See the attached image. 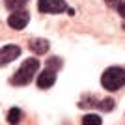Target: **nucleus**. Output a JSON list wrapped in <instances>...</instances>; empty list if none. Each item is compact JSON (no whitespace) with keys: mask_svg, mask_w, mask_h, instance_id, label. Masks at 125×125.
Here are the masks:
<instances>
[{"mask_svg":"<svg viewBox=\"0 0 125 125\" xmlns=\"http://www.w3.org/2000/svg\"><path fill=\"white\" fill-rule=\"evenodd\" d=\"M101 123H103V120L97 114H86L82 118V125H101Z\"/></svg>","mask_w":125,"mask_h":125,"instance_id":"obj_10","label":"nucleus"},{"mask_svg":"<svg viewBox=\"0 0 125 125\" xmlns=\"http://www.w3.org/2000/svg\"><path fill=\"white\" fill-rule=\"evenodd\" d=\"M28 21H30L28 11H21V10L13 11V13L8 17V24H10V28H13V30H22V28H26Z\"/></svg>","mask_w":125,"mask_h":125,"instance_id":"obj_5","label":"nucleus"},{"mask_svg":"<svg viewBox=\"0 0 125 125\" xmlns=\"http://www.w3.org/2000/svg\"><path fill=\"white\" fill-rule=\"evenodd\" d=\"M22 120V110L17 108V106H13V108L8 112V123L10 125H19Z\"/></svg>","mask_w":125,"mask_h":125,"instance_id":"obj_8","label":"nucleus"},{"mask_svg":"<svg viewBox=\"0 0 125 125\" xmlns=\"http://www.w3.org/2000/svg\"><path fill=\"white\" fill-rule=\"evenodd\" d=\"M37 69H39V60L37 58H28V60L22 62L21 67L15 71V75L10 78V82L13 86H26V84L32 82V78L37 73Z\"/></svg>","mask_w":125,"mask_h":125,"instance_id":"obj_1","label":"nucleus"},{"mask_svg":"<svg viewBox=\"0 0 125 125\" xmlns=\"http://www.w3.org/2000/svg\"><path fill=\"white\" fill-rule=\"evenodd\" d=\"M47 67H49V69H54V71H58V69L62 67V60H60L58 56L49 58V60H47Z\"/></svg>","mask_w":125,"mask_h":125,"instance_id":"obj_12","label":"nucleus"},{"mask_svg":"<svg viewBox=\"0 0 125 125\" xmlns=\"http://www.w3.org/2000/svg\"><path fill=\"white\" fill-rule=\"evenodd\" d=\"M123 28H125V22H123Z\"/></svg>","mask_w":125,"mask_h":125,"instance_id":"obj_15","label":"nucleus"},{"mask_svg":"<svg viewBox=\"0 0 125 125\" xmlns=\"http://www.w3.org/2000/svg\"><path fill=\"white\" fill-rule=\"evenodd\" d=\"M103 2L108 6V8H114V10H118V6L121 4V0H103Z\"/></svg>","mask_w":125,"mask_h":125,"instance_id":"obj_13","label":"nucleus"},{"mask_svg":"<svg viewBox=\"0 0 125 125\" xmlns=\"http://www.w3.org/2000/svg\"><path fill=\"white\" fill-rule=\"evenodd\" d=\"M118 13H120V15L125 19V0H121V4L118 6Z\"/></svg>","mask_w":125,"mask_h":125,"instance_id":"obj_14","label":"nucleus"},{"mask_svg":"<svg viewBox=\"0 0 125 125\" xmlns=\"http://www.w3.org/2000/svg\"><path fill=\"white\" fill-rule=\"evenodd\" d=\"M19 54H21V47L19 45H4L0 49V67L11 63L15 58H19Z\"/></svg>","mask_w":125,"mask_h":125,"instance_id":"obj_4","label":"nucleus"},{"mask_svg":"<svg viewBox=\"0 0 125 125\" xmlns=\"http://www.w3.org/2000/svg\"><path fill=\"white\" fill-rule=\"evenodd\" d=\"M49 41L47 39H41V37H36V39H32L30 41V51L36 52V54H45L49 51Z\"/></svg>","mask_w":125,"mask_h":125,"instance_id":"obj_7","label":"nucleus"},{"mask_svg":"<svg viewBox=\"0 0 125 125\" xmlns=\"http://www.w3.org/2000/svg\"><path fill=\"white\" fill-rule=\"evenodd\" d=\"M37 10L41 13L56 15V13H63L67 10V4L63 0H37Z\"/></svg>","mask_w":125,"mask_h":125,"instance_id":"obj_3","label":"nucleus"},{"mask_svg":"<svg viewBox=\"0 0 125 125\" xmlns=\"http://www.w3.org/2000/svg\"><path fill=\"white\" fill-rule=\"evenodd\" d=\"M26 4H28V0H4V6L11 11H19L21 8H24Z\"/></svg>","mask_w":125,"mask_h":125,"instance_id":"obj_9","label":"nucleus"},{"mask_svg":"<svg viewBox=\"0 0 125 125\" xmlns=\"http://www.w3.org/2000/svg\"><path fill=\"white\" fill-rule=\"evenodd\" d=\"M101 84L104 90L108 92H116L125 86V69L121 67H108L101 77Z\"/></svg>","mask_w":125,"mask_h":125,"instance_id":"obj_2","label":"nucleus"},{"mask_svg":"<svg viewBox=\"0 0 125 125\" xmlns=\"http://www.w3.org/2000/svg\"><path fill=\"white\" fill-rule=\"evenodd\" d=\"M114 106H116V103H114V99H101L99 101V108L101 110H104V112H108V110H114Z\"/></svg>","mask_w":125,"mask_h":125,"instance_id":"obj_11","label":"nucleus"},{"mask_svg":"<svg viewBox=\"0 0 125 125\" xmlns=\"http://www.w3.org/2000/svg\"><path fill=\"white\" fill-rule=\"evenodd\" d=\"M54 82H56V71H54V69L47 67L37 77V88H41V90H49Z\"/></svg>","mask_w":125,"mask_h":125,"instance_id":"obj_6","label":"nucleus"}]
</instances>
